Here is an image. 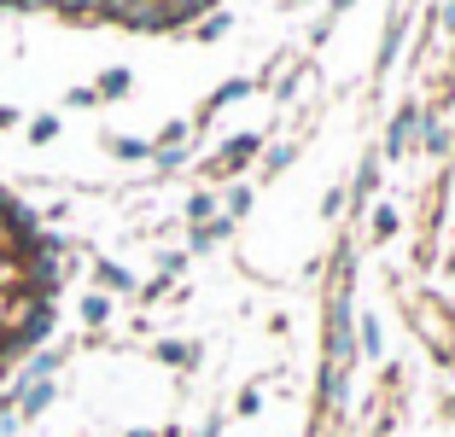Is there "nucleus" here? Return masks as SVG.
I'll return each instance as SVG.
<instances>
[{
    "mask_svg": "<svg viewBox=\"0 0 455 437\" xmlns=\"http://www.w3.org/2000/svg\"><path fill=\"white\" fill-rule=\"evenodd\" d=\"M53 134H59V123H53V117H36V123H29V140H41V146H47Z\"/></svg>",
    "mask_w": 455,
    "mask_h": 437,
    "instance_id": "obj_3",
    "label": "nucleus"
},
{
    "mask_svg": "<svg viewBox=\"0 0 455 437\" xmlns=\"http://www.w3.org/2000/svg\"><path fill=\"white\" fill-rule=\"evenodd\" d=\"M0 6H29V0H0Z\"/></svg>",
    "mask_w": 455,
    "mask_h": 437,
    "instance_id": "obj_5",
    "label": "nucleus"
},
{
    "mask_svg": "<svg viewBox=\"0 0 455 437\" xmlns=\"http://www.w3.org/2000/svg\"><path fill=\"white\" fill-rule=\"evenodd\" d=\"M12 123H18V111H12V106H0V129H12Z\"/></svg>",
    "mask_w": 455,
    "mask_h": 437,
    "instance_id": "obj_4",
    "label": "nucleus"
},
{
    "mask_svg": "<svg viewBox=\"0 0 455 437\" xmlns=\"http://www.w3.org/2000/svg\"><path fill=\"white\" fill-rule=\"evenodd\" d=\"M47 402H53V385H29L24 391V414H41Z\"/></svg>",
    "mask_w": 455,
    "mask_h": 437,
    "instance_id": "obj_1",
    "label": "nucleus"
},
{
    "mask_svg": "<svg viewBox=\"0 0 455 437\" xmlns=\"http://www.w3.org/2000/svg\"><path fill=\"white\" fill-rule=\"evenodd\" d=\"M100 93H111V99H117V93H129V70H106V82H100Z\"/></svg>",
    "mask_w": 455,
    "mask_h": 437,
    "instance_id": "obj_2",
    "label": "nucleus"
}]
</instances>
